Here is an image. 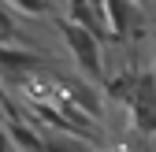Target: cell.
I'll return each mask as SVG.
<instances>
[{
    "instance_id": "6da1fadb",
    "label": "cell",
    "mask_w": 156,
    "mask_h": 152,
    "mask_svg": "<svg viewBox=\"0 0 156 152\" xmlns=\"http://www.w3.org/2000/svg\"><path fill=\"white\" fill-rule=\"evenodd\" d=\"M52 22H56V30H60V37H63V45H67V52H71L78 74L89 78L93 85L108 82V74H104V41H101V37L89 33L86 26L71 22V19H63V15H56Z\"/></svg>"
},
{
    "instance_id": "7a4b0ae2",
    "label": "cell",
    "mask_w": 156,
    "mask_h": 152,
    "mask_svg": "<svg viewBox=\"0 0 156 152\" xmlns=\"http://www.w3.org/2000/svg\"><path fill=\"white\" fill-rule=\"evenodd\" d=\"M56 100L86 111L93 123L104 119V100H101V93H97V85L89 78H60V82H56Z\"/></svg>"
},
{
    "instance_id": "3957f363",
    "label": "cell",
    "mask_w": 156,
    "mask_h": 152,
    "mask_svg": "<svg viewBox=\"0 0 156 152\" xmlns=\"http://www.w3.org/2000/svg\"><path fill=\"white\" fill-rule=\"evenodd\" d=\"M126 108H130L134 126H138L145 137H152L156 134V74L152 71H141L138 74V89H134V100Z\"/></svg>"
},
{
    "instance_id": "277c9868",
    "label": "cell",
    "mask_w": 156,
    "mask_h": 152,
    "mask_svg": "<svg viewBox=\"0 0 156 152\" xmlns=\"http://www.w3.org/2000/svg\"><path fill=\"white\" fill-rule=\"evenodd\" d=\"M130 15H134L130 0H104V22H108V33L115 41L130 37Z\"/></svg>"
},
{
    "instance_id": "5b68a950",
    "label": "cell",
    "mask_w": 156,
    "mask_h": 152,
    "mask_svg": "<svg viewBox=\"0 0 156 152\" xmlns=\"http://www.w3.org/2000/svg\"><path fill=\"white\" fill-rule=\"evenodd\" d=\"M0 4L19 11L23 19H56L60 15V0H0Z\"/></svg>"
},
{
    "instance_id": "8992f818",
    "label": "cell",
    "mask_w": 156,
    "mask_h": 152,
    "mask_svg": "<svg viewBox=\"0 0 156 152\" xmlns=\"http://www.w3.org/2000/svg\"><path fill=\"white\" fill-rule=\"evenodd\" d=\"M93 145L82 137H71V134H48L45 137V152H89Z\"/></svg>"
},
{
    "instance_id": "52a82bcc",
    "label": "cell",
    "mask_w": 156,
    "mask_h": 152,
    "mask_svg": "<svg viewBox=\"0 0 156 152\" xmlns=\"http://www.w3.org/2000/svg\"><path fill=\"white\" fill-rule=\"evenodd\" d=\"M89 152H101V148H89Z\"/></svg>"
},
{
    "instance_id": "ba28073f",
    "label": "cell",
    "mask_w": 156,
    "mask_h": 152,
    "mask_svg": "<svg viewBox=\"0 0 156 152\" xmlns=\"http://www.w3.org/2000/svg\"><path fill=\"white\" fill-rule=\"evenodd\" d=\"M152 74H156V71H152Z\"/></svg>"
}]
</instances>
